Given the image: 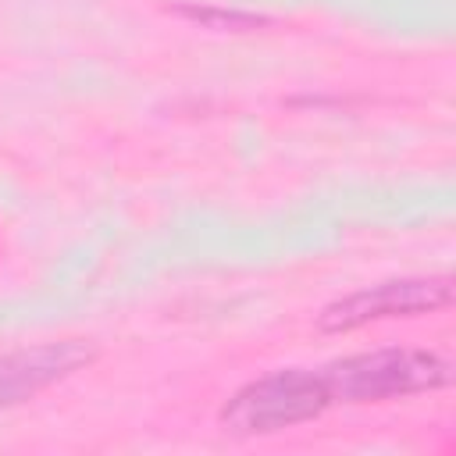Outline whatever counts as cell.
<instances>
[{
	"mask_svg": "<svg viewBox=\"0 0 456 456\" xmlns=\"http://www.w3.org/2000/svg\"><path fill=\"white\" fill-rule=\"evenodd\" d=\"M331 403H388L449 385V360L431 349H370L321 367Z\"/></svg>",
	"mask_w": 456,
	"mask_h": 456,
	"instance_id": "cell-1",
	"label": "cell"
},
{
	"mask_svg": "<svg viewBox=\"0 0 456 456\" xmlns=\"http://www.w3.org/2000/svg\"><path fill=\"white\" fill-rule=\"evenodd\" d=\"M331 406L321 370L281 367L246 381L221 406V424L232 435H274L306 420H317Z\"/></svg>",
	"mask_w": 456,
	"mask_h": 456,
	"instance_id": "cell-2",
	"label": "cell"
},
{
	"mask_svg": "<svg viewBox=\"0 0 456 456\" xmlns=\"http://www.w3.org/2000/svg\"><path fill=\"white\" fill-rule=\"evenodd\" d=\"M452 303V281L445 274L431 278H392L378 281L367 289H356L335 303H328L317 314V328L328 335H346L378 321H395V317H424L438 314Z\"/></svg>",
	"mask_w": 456,
	"mask_h": 456,
	"instance_id": "cell-3",
	"label": "cell"
},
{
	"mask_svg": "<svg viewBox=\"0 0 456 456\" xmlns=\"http://www.w3.org/2000/svg\"><path fill=\"white\" fill-rule=\"evenodd\" d=\"M86 363H93V346H86L78 338L43 342V346L0 356V410L39 395L43 388L82 370Z\"/></svg>",
	"mask_w": 456,
	"mask_h": 456,
	"instance_id": "cell-4",
	"label": "cell"
},
{
	"mask_svg": "<svg viewBox=\"0 0 456 456\" xmlns=\"http://www.w3.org/2000/svg\"><path fill=\"white\" fill-rule=\"evenodd\" d=\"M182 18L196 21V25H207V28H217V32H253L260 25H267V18L260 14H246V11H224V7H196V4H185L178 7Z\"/></svg>",
	"mask_w": 456,
	"mask_h": 456,
	"instance_id": "cell-5",
	"label": "cell"
}]
</instances>
